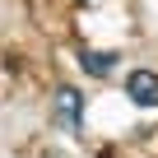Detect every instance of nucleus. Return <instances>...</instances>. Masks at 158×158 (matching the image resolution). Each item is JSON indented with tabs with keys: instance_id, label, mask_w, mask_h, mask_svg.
I'll list each match as a JSON object with an SVG mask.
<instances>
[{
	"instance_id": "1",
	"label": "nucleus",
	"mask_w": 158,
	"mask_h": 158,
	"mask_svg": "<svg viewBox=\"0 0 158 158\" xmlns=\"http://www.w3.org/2000/svg\"><path fill=\"white\" fill-rule=\"evenodd\" d=\"M126 98L135 107H158V74L153 70H130L126 74Z\"/></svg>"
},
{
	"instance_id": "2",
	"label": "nucleus",
	"mask_w": 158,
	"mask_h": 158,
	"mask_svg": "<svg viewBox=\"0 0 158 158\" xmlns=\"http://www.w3.org/2000/svg\"><path fill=\"white\" fill-rule=\"evenodd\" d=\"M56 112H60V126H79V112H84V98H79L74 89H56Z\"/></svg>"
},
{
	"instance_id": "3",
	"label": "nucleus",
	"mask_w": 158,
	"mask_h": 158,
	"mask_svg": "<svg viewBox=\"0 0 158 158\" xmlns=\"http://www.w3.org/2000/svg\"><path fill=\"white\" fill-rule=\"evenodd\" d=\"M79 65H84L89 74H98V79H107L112 65H116V51H93V47H84V51H79Z\"/></svg>"
}]
</instances>
